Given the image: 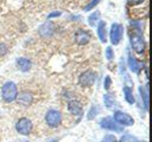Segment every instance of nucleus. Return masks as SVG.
Wrapping results in <instances>:
<instances>
[{
	"label": "nucleus",
	"instance_id": "obj_1",
	"mask_svg": "<svg viewBox=\"0 0 152 142\" xmlns=\"http://www.w3.org/2000/svg\"><path fill=\"white\" fill-rule=\"evenodd\" d=\"M1 96L2 99L7 103L13 102L18 96V88L13 82H6L1 88Z\"/></svg>",
	"mask_w": 152,
	"mask_h": 142
},
{
	"label": "nucleus",
	"instance_id": "obj_2",
	"mask_svg": "<svg viewBox=\"0 0 152 142\" xmlns=\"http://www.w3.org/2000/svg\"><path fill=\"white\" fill-rule=\"evenodd\" d=\"M131 45H132V49L138 53V54H142L144 51H145V40H144V37L141 34L140 31H134L133 34H131Z\"/></svg>",
	"mask_w": 152,
	"mask_h": 142
},
{
	"label": "nucleus",
	"instance_id": "obj_3",
	"mask_svg": "<svg viewBox=\"0 0 152 142\" xmlns=\"http://www.w3.org/2000/svg\"><path fill=\"white\" fill-rule=\"evenodd\" d=\"M45 122L51 128L58 127L61 124V122H62V115H61V112L57 111V110H55V109L49 110L46 112V115H45Z\"/></svg>",
	"mask_w": 152,
	"mask_h": 142
},
{
	"label": "nucleus",
	"instance_id": "obj_4",
	"mask_svg": "<svg viewBox=\"0 0 152 142\" xmlns=\"http://www.w3.org/2000/svg\"><path fill=\"white\" fill-rule=\"evenodd\" d=\"M122 33H124V27L118 24V22H114L110 27V33H109V37H110V41L112 44L114 45H118L122 38Z\"/></svg>",
	"mask_w": 152,
	"mask_h": 142
},
{
	"label": "nucleus",
	"instance_id": "obj_5",
	"mask_svg": "<svg viewBox=\"0 0 152 142\" xmlns=\"http://www.w3.org/2000/svg\"><path fill=\"white\" fill-rule=\"evenodd\" d=\"M15 129L21 135H28L31 133V130H32V123H31V121L28 118L21 117L15 123Z\"/></svg>",
	"mask_w": 152,
	"mask_h": 142
},
{
	"label": "nucleus",
	"instance_id": "obj_6",
	"mask_svg": "<svg viewBox=\"0 0 152 142\" xmlns=\"http://www.w3.org/2000/svg\"><path fill=\"white\" fill-rule=\"evenodd\" d=\"M95 79H96V73L91 70H87L82 72L81 76L78 77V83L82 86H91L95 83Z\"/></svg>",
	"mask_w": 152,
	"mask_h": 142
},
{
	"label": "nucleus",
	"instance_id": "obj_7",
	"mask_svg": "<svg viewBox=\"0 0 152 142\" xmlns=\"http://www.w3.org/2000/svg\"><path fill=\"white\" fill-rule=\"evenodd\" d=\"M114 121H116L119 124L126 125V127L133 125V123H134L133 117L129 116V115L126 114V112H122V111H115V112H114Z\"/></svg>",
	"mask_w": 152,
	"mask_h": 142
},
{
	"label": "nucleus",
	"instance_id": "obj_8",
	"mask_svg": "<svg viewBox=\"0 0 152 142\" xmlns=\"http://www.w3.org/2000/svg\"><path fill=\"white\" fill-rule=\"evenodd\" d=\"M101 127L108 130H114V131H122V128L118 125V123H115V121L112 117H104L101 120Z\"/></svg>",
	"mask_w": 152,
	"mask_h": 142
},
{
	"label": "nucleus",
	"instance_id": "obj_9",
	"mask_svg": "<svg viewBox=\"0 0 152 142\" xmlns=\"http://www.w3.org/2000/svg\"><path fill=\"white\" fill-rule=\"evenodd\" d=\"M75 40L78 45H86L90 40V34L84 30H78L75 34Z\"/></svg>",
	"mask_w": 152,
	"mask_h": 142
},
{
	"label": "nucleus",
	"instance_id": "obj_10",
	"mask_svg": "<svg viewBox=\"0 0 152 142\" xmlns=\"http://www.w3.org/2000/svg\"><path fill=\"white\" fill-rule=\"evenodd\" d=\"M128 66H129V69H131L134 73H139L140 70L142 69V63L139 62V60H138L137 58H134L133 56L128 54Z\"/></svg>",
	"mask_w": 152,
	"mask_h": 142
},
{
	"label": "nucleus",
	"instance_id": "obj_11",
	"mask_svg": "<svg viewBox=\"0 0 152 142\" xmlns=\"http://www.w3.org/2000/svg\"><path fill=\"white\" fill-rule=\"evenodd\" d=\"M68 110L70 114L72 115H81L82 114V105L76 99H71L68 104Z\"/></svg>",
	"mask_w": 152,
	"mask_h": 142
},
{
	"label": "nucleus",
	"instance_id": "obj_12",
	"mask_svg": "<svg viewBox=\"0 0 152 142\" xmlns=\"http://www.w3.org/2000/svg\"><path fill=\"white\" fill-rule=\"evenodd\" d=\"M31 60L28 58H25V57H20L17 59V67L23 71V72H26L31 69Z\"/></svg>",
	"mask_w": 152,
	"mask_h": 142
},
{
	"label": "nucleus",
	"instance_id": "obj_13",
	"mask_svg": "<svg viewBox=\"0 0 152 142\" xmlns=\"http://www.w3.org/2000/svg\"><path fill=\"white\" fill-rule=\"evenodd\" d=\"M52 32H53V25H52V22H50V21L45 22V24L42 25L40 28H39L40 36H43V37H45V38H46V37H50Z\"/></svg>",
	"mask_w": 152,
	"mask_h": 142
},
{
	"label": "nucleus",
	"instance_id": "obj_14",
	"mask_svg": "<svg viewBox=\"0 0 152 142\" xmlns=\"http://www.w3.org/2000/svg\"><path fill=\"white\" fill-rule=\"evenodd\" d=\"M97 36H99V38L102 43L107 41V31H106V22L104 21L99 22V25H97Z\"/></svg>",
	"mask_w": 152,
	"mask_h": 142
},
{
	"label": "nucleus",
	"instance_id": "obj_15",
	"mask_svg": "<svg viewBox=\"0 0 152 142\" xmlns=\"http://www.w3.org/2000/svg\"><path fill=\"white\" fill-rule=\"evenodd\" d=\"M17 98H18V102L24 104V105H28L32 102V96L30 93H27V92H23V93L18 95Z\"/></svg>",
	"mask_w": 152,
	"mask_h": 142
},
{
	"label": "nucleus",
	"instance_id": "obj_16",
	"mask_svg": "<svg viewBox=\"0 0 152 142\" xmlns=\"http://www.w3.org/2000/svg\"><path fill=\"white\" fill-rule=\"evenodd\" d=\"M103 102H104L106 106L109 108V109H112V108H114V106L118 105L116 101L114 99V97H113L110 93H104V95H103Z\"/></svg>",
	"mask_w": 152,
	"mask_h": 142
},
{
	"label": "nucleus",
	"instance_id": "obj_17",
	"mask_svg": "<svg viewBox=\"0 0 152 142\" xmlns=\"http://www.w3.org/2000/svg\"><path fill=\"white\" fill-rule=\"evenodd\" d=\"M124 95H125V99L127 103L133 104L134 103V96H133V91L129 86H124Z\"/></svg>",
	"mask_w": 152,
	"mask_h": 142
},
{
	"label": "nucleus",
	"instance_id": "obj_18",
	"mask_svg": "<svg viewBox=\"0 0 152 142\" xmlns=\"http://www.w3.org/2000/svg\"><path fill=\"white\" fill-rule=\"evenodd\" d=\"M139 92H140L141 99L144 101V106H145V109L147 110V109H148V92H147V86H146V88L140 86V88H139Z\"/></svg>",
	"mask_w": 152,
	"mask_h": 142
},
{
	"label": "nucleus",
	"instance_id": "obj_19",
	"mask_svg": "<svg viewBox=\"0 0 152 142\" xmlns=\"http://www.w3.org/2000/svg\"><path fill=\"white\" fill-rule=\"evenodd\" d=\"M100 20V12L99 11H95L89 18H88V22L90 26H95V24Z\"/></svg>",
	"mask_w": 152,
	"mask_h": 142
},
{
	"label": "nucleus",
	"instance_id": "obj_20",
	"mask_svg": "<svg viewBox=\"0 0 152 142\" xmlns=\"http://www.w3.org/2000/svg\"><path fill=\"white\" fill-rule=\"evenodd\" d=\"M120 142H140V141H139L135 136H132V135H129V134H126V135H124V136L121 137Z\"/></svg>",
	"mask_w": 152,
	"mask_h": 142
},
{
	"label": "nucleus",
	"instance_id": "obj_21",
	"mask_svg": "<svg viewBox=\"0 0 152 142\" xmlns=\"http://www.w3.org/2000/svg\"><path fill=\"white\" fill-rule=\"evenodd\" d=\"M100 2V0H91L88 5H86V7H84V11H90V9H93L97 4Z\"/></svg>",
	"mask_w": 152,
	"mask_h": 142
},
{
	"label": "nucleus",
	"instance_id": "obj_22",
	"mask_svg": "<svg viewBox=\"0 0 152 142\" xmlns=\"http://www.w3.org/2000/svg\"><path fill=\"white\" fill-rule=\"evenodd\" d=\"M101 142H116V138L114 135H106Z\"/></svg>",
	"mask_w": 152,
	"mask_h": 142
},
{
	"label": "nucleus",
	"instance_id": "obj_23",
	"mask_svg": "<svg viewBox=\"0 0 152 142\" xmlns=\"http://www.w3.org/2000/svg\"><path fill=\"white\" fill-rule=\"evenodd\" d=\"M106 57H107V59H113V57H114V53H113V50H112V47L110 46H108L107 49H106Z\"/></svg>",
	"mask_w": 152,
	"mask_h": 142
},
{
	"label": "nucleus",
	"instance_id": "obj_24",
	"mask_svg": "<svg viewBox=\"0 0 152 142\" xmlns=\"http://www.w3.org/2000/svg\"><path fill=\"white\" fill-rule=\"evenodd\" d=\"M110 83H112V80H110V77H109V76H106V78H104V82H103V88H104L106 90H108V89L110 88Z\"/></svg>",
	"mask_w": 152,
	"mask_h": 142
},
{
	"label": "nucleus",
	"instance_id": "obj_25",
	"mask_svg": "<svg viewBox=\"0 0 152 142\" xmlns=\"http://www.w3.org/2000/svg\"><path fill=\"white\" fill-rule=\"evenodd\" d=\"M7 52V46L5 44H0V57Z\"/></svg>",
	"mask_w": 152,
	"mask_h": 142
},
{
	"label": "nucleus",
	"instance_id": "obj_26",
	"mask_svg": "<svg viewBox=\"0 0 152 142\" xmlns=\"http://www.w3.org/2000/svg\"><path fill=\"white\" fill-rule=\"evenodd\" d=\"M127 2L132 6H135V5H139V4L144 2V0H127Z\"/></svg>",
	"mask_w": 152,
	"mask_h": 142
},
{
	"label": "nucleus",
	"instance_id": "obj_27",
	"mask_svg": "<svg viewBox=\"0 0 152 142\" xmlns=\"http://www.w3.org/2000/svg\"><path fill=\"white\" fill-rule=\"evenodd\" d=\"M59 14H61L59 12H53V13H51V14H49V17H48V18H49V19H51V18H53V17H58Z\"/></svg>",
	"mask_w": 152,
	"mask_h": 142
}]
</instances>
